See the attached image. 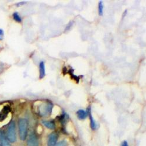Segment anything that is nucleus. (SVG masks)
<instances>
[{"label":"nucleus","instance_id":"f257e3e1","mask_svg":"<svg viewBox=\"0 0 146 146\" xmlns=\"http://www.w3.org/2000/svg\"><path fill=\"white\" fill-rule=\"evenodd\" d=\"M18 127L20 140L22 141L25 140L28 135V120L26 119H20L18 121Z\"/></svg>","mask_w":146,"mask_h":146},{"label":"nucleus","instance_id":"f03ea898","mask_svg":"<svg viewBox=\"0 0 146 146\" xmlns=\"http://www.w3.org/2000/svg\"><path fill=\"white\" fill-rule=\"evenodd\" d=\"M53 107V104L50 101L42 102L38 108V112L42 116H47L51 114Z\"/></svg>","mask_w":146,"mask_h":146},{"label":"nucleus","instance_id":"7ed1b4c3","mask_svg":"<svg viewBox=\"0 0 146 146\" xmlns=\"http://www.w3.org/2000/svg\"><path fill=\"white\" fill-rule=\"evenodd\" d=\"M7 137L9 142L15 143L17 140V134H16V125L14 120L11 121L9 124L7 129Z\"/></svg>","mask_w":146,"mask_h":146},{"label":"nucleus","instance_id":"20e7f679","mask_svg":"<svg viewBox=\"0 0 146 146\" xmlns=\"http://www.w3.org/2000/svg\"><path fill=\"white\" fill-rule=\"evenodd\" d=\"M58 138V135L56 132H53L50 134L48 137L47 145L48 146H55L57 140Z\"/></svg>","mask_w":146,"mask_h":146},{"label":"nucleus","instance_id":"39448f33","mask_svg":"<svg viewBox=\"0 0 146 146\" xmlns=\"http://www.w3.org/2000/svg\"><path fill=\"white\" fill-rule=\"evenodd\" d=\"M28 146H39V141L35 134H31L27 141Z\"/></svg>","mask_w":146,"mask_h":146},{"label":"nucleus","instance_id":"423d86ee","mask_svg":"<svg viewBox=\"0 0 146 146\" xmlns=\"http://www.w3.org/2000/svg\"><path fill=\"white\" fill-rule=\"evenodd\" d=\"M11 109L8 106H5L2 109V110L0 111V122L3 121L7 117Z\"/></svg>","mask_w":146,"mask_h":146},{"label":"nucleus","instance_id":"0eeeda50","mask_svg":"<svg viewBox=\"0 0 146 146\" xmlns=\"http://www.w3.org/2000/svg\"><path fill=\"white\" fill-rule=\"evenodd\" d=\"M87 114L88 116H89L90 117V124H91V127L92 130H95L96 128V124L95 120L94 119L92 115L91 114V107L89 106L88 108L87 109Z\"/></svg>","mask_w":146,"mask_h":146},{"label":"nucleus","instance_id":"6e6552de","mask_svg":"<svg viewBox=\"0 0 146 146\" xmlns=\"http://www.w3.org/2000/svg\"><path fill=\"white\" fill-rule=\"evenodd\" d=\"M46 75L44 62L42 61L39 63V78L43 79Z\"/></svg>","mask_w":146,"mask_h":146},{"label":"nucleus","instance_id":"1a4fd4ad","mask_svg":"<svg viewBox=\"0 0 146 146\" xmlns=\"http://www.w3.org/2000/svg\"><path fill=\"white\" fill-rule=\"evenodd\" d=\"M42 123L43 125L48 128V129L54 130L56 127L55 123L53 121H49V120H43L42 121Z\"/></svg>","mask_w":146,"mask_h":146},{"label":"nucleus","instance_id":"9d476101","mask_svg":"<svg viewBox=\"0 0 146 146\" xmlns=\"http://www.w3.org/2000/svg\"><path fill=\"white\" fill-rule=\"evenodd\" d=\"M77 115L78 118L80 120L85 119L88 116L87 112L83 110V109H80V110H78L77 112Z\"/></svg>","mask_w":146,"mask_h":146},{"label":"nucleus","instance_id":"9b49d317","mask_svg":"<svg viewBox=\"0 0 146 146\" xmlns=\"http://www.w3.org/2000/svg\"><path fill=\"white\" fill-rule=\"evenodd\" d=\"M104 4L103 1H100L98 3V13L100 16H102L104 14Z\"/></svg>","mask_w":146,"mask_h":146},{"label":"nucleus","instance_id":"f8f14e48","mask_svg":"<svg viewBox=\"0 0 146 146\" xmlns=\"http://www.w3.org/2000/svg\"><path fill=\"white\" fill-rule=\"evenodd\" d=\"M1 146H11L10 144V142L8 140L7 136L4 135L1 142Z\"/></svg>","mask_w":146,"mask_h":146},{"label":"nucleus","instance_id":"ddd939ff","mask_svg":"<svg viewBox=\"0 0 146 146\" xmlns=\"http://www.w3.org/2000/svg\"><path fill=\"white\" fill-rule=\"evenodd\" d=\"M13 18H14V19L17 22H19V23H21L22 22V18L21 17H20V15H19V14L18 13H14L13 15Z\"/></svg>","mask_w":146,"mask_h":146},{"label":"nucleus","instance_id":"4468645a","mask_svg":"<svg viewBox=\"0 0 146 146\" xmlns=\"http://www.w3.org/2000/svg\"><path fill=\"white\" fill-rule=\"evenodd\" d=\"M4 37V33L3 30L0 29V40H2Z\"/></svg>","mask_w":146,"mask_h":146},{"label":"nucleus","instance_id":"2eb2a0df","mask_svg":"<svg viewBox=\"0 0 146 146\" xmlns=\"http://www.w3.org/2000/svg\"><path fill=\"white\" fill-rule=\"evenodd\" d=\"M4 135V134L1 130H0V146H1V142H2V140H3Z\"/></svg>","mask_w":146,"mask_h":146},{"label":"nucleus","instance_id":"dca6fc26","mask_svg":"<svg viewBox=\"0 0 146 146\" xmlns=\"http://www.w3.org/2000/svg\"><path fill=\"white\" fill-rule=\"evenodd\" d=\"M4 71V64L0 62V74L3 72Z\"/></svg>","mask_w":146,"mask_h":146},{"label":"nucleus","instance_id":"f3484780","mask_svg":"<svg viewBox=\"0 0 146 146\" xmlns=\"http://www.w3.org/2000/svg\"><path fill=\"white\" fill-rule=\"evenodd\" d=\"M121 146H129V145L126 141H123L122 143H121Z\"/></svg>","mask_w":146,"mask_h":146}]
</instances>
